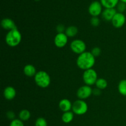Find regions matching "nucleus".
<instances>
[{"label":"nucleus","mask_w":126,"mask_h":126,"mask_svg":"<svg viewBox=\"0 0 126 126\" xmlns=\"http://www.w3.org/2000/svg\"><path fill=\"white\" fill-rule=\"evenodd\" d=\"M93 94V89L91 87V86L84 85L78 89L77 91V97L79 99L86 100L90 97Z\"/></svg>","instance_id":"obj_7"},{"label":"nucleus","mask_w":126,"mask_h":126,"mask_svg":"<svg viewBox=\"0 0 126 126\" xmlns=\"http://www.w3.org/2000/svg\"><path fill=\"white\" fill-rule=\"evenodd\" d=\"M118 89L119 93L123 96H126V79H123L119 82Z\"/></svg>","instance_id":"obj_21"},{"label":"nucleus","mask_w":126,"mask_h":126,"mask_svg":"<svg viewBox=\"0 0 126 126\" xmlns=\"http://www.w3.org/2000/svg\"><path fill=\"white\" fill-rule=\"evenodd\" d=\"M1 27L6 30L11 31L12 30L16 29L17 27L15 22L12 19L9 18H5L1 20Z\"/></svg>","instance_id":"obj_11"},{"label":"nucleus","mask_w":126,"mask_h":126,"mask_svg":"<svg viewBox=\"0 0 126 126\" xmlns=\"http://www.w3.org/2000/svg\"><path fill=\"white\" fill-rule=\"evenodd\" d=\"M6 43L9 46L16 47L19 45L22 41V34L17 28L9 31L5 38Z\"/></svg>","instance_id":"obj_2"},{"label":"nucleus","mask_w":126,"mask_h":126,"mask_svg":"<svg viewBox=\"0 0 126 126\" xmlns=\"http://www.w3.org/2000/svg\"><path fill=\"white\" fill-rule=\"evenodd\" d=\"M6 116L9 119H11V120H14L15 119V117H16V114L14 111H9L6 113Z\"/></svg>","instance_id":"obj_27"},{"label":"nucleus","mask_w":126,"mask_h":126,"mask_svg":"<svg viewBox=\"0 0 126 126\" xmlns=\"http://www.w3.org/2000/svg\"><path fill=\"white\" fill-rule=\"evenodd\" d=\"M91 23L94 27H98L100 24V19L97 17H92L91 19Z\"/></svg>","instance_id":"obj_25"},{"label":"nucleus","mask_w":126,"mask_h":126,"mask_svg":"<svg viewBox=\"0 0 126 126\" xmlns=\"http://www.w3.org/2000/svg\"><path fill=\"white\" fill-rule=\"evenodd\" d=\"M9 126H25L23 121L20 119H15L10 123Z\"/></svg>","instance_id":"obj_23"},{"label":"nucleus","mask_w":126,"mask_h":126,"mask_svg":"<svg viewBox=\"0 0 126 126\" xmlns=\"http://www.w3.org/2000/svg\"><path fill=\"white\" fill-rule=\"evenodd\" d=\"M116 9L114 8L105 9L102 13V16L105 20L111 21L114 16L117 13Z\"/></svg>","instance_id":"obj_14"},{"label":"nucleus","mask_w":126,"mask_h":126,"mask_svg":"<svg viewBox=\"0 0 126 126\" xmlns=\"http://www.w3.org/2000/svg\"><path fill=\"white\" fill-rule=\"evenodd\" d=\"M93 94L95 95H99L101 94V90L98 88H95L93 90Z\"/></svg>","instance_id":"obj_29"},{"label":"nucleus","mask_w":126,"mask_h":126,"mask_svg":"<svg viewBox=\"0 0 126 126\" xmlns=\"http://www.w3.org/2000/svg\"><path fill=\"white\" fill-rule=\"evenodd\" d=\"M95 59L91 52H84L79 55L76 60V64L79 68L82 70L91 69L95 65Z\"/></svg>","instance_id":"obj_1"},{"label":"nucleus","mask_w":126,"mask_h":126,"mask_svg":"<svg viewBox=\"0 0 126 126\" xmlns=\"http://www.w3.org/2000/svg\"><path fill=\"white\" fill-rule=\"evenodd\" d=\"M31 113L28 110H22L18 113V118L22 121H27L30 118Z\"/></svg>","instance_id":"obj_19"},{"label":"nucleus","mask_w":126,"mask_h":126,"mask_svg":"<svg viewBox=\"0 0 126 126\" xmlns=\"http://www.w3.org/2000/svg\"><path fill=\"white\" fill-rule=\"evenodd\" d=\"M119 0H100V2L105 9L114 8L118 6Z\"/></svg>","instance_id":"obj_16"},{"label":"nucleus","mask_w":126,"mask_h":126,"mask_svg":"<svg viewBox=\"0 0 126 126\" xmlns=\"http://www.w3.org/2000/svg\"><path fill=\"white\" fill-rule=\"evenodd\" d=\"M126 9V4L124 2H120L118 3V6H117V9H118V12H121V13H123L124 11Z\"/></svg>","instance_id":"obj_24"},{"label":"nucleus","mask_w":126,"mask_h":126,"mask_svg":"<svg viewBox=\"0 0 126 126\" xmlns=\"http://www.w3.org/2000/svg\"><path fill=\"white\" fill-rule=\"evenodd\" d=\"M68 37L64 33H57L54 38V44L59 48H62L66 45Z\"/></svg>","instance_id":"obj_10"},{"label":"nucleus","mask_w":126,"mask_h":126,"mask_svg":"<svg viewBox=\"0 0 126 126\" xmlns=\"http://www.w3.org/2000/svg\"><path fill=\"white\" fill-rule=\"evenodd\" d=\"M72 111L74 114L83 115L88 111V105L84 100L78 99L73 103Z\"/></svg>","instance_id":"obj_4"},{"label":"nucleus","mask_w":126,"mask_h":126,"mask_svg":"<svg viewBox=\"0 0 126 126\" xmlns=\"http://www.w3.org/2000/svg\"><path fill=\"white\" fill-rule=\"evenodd\" d=\"M23 73L28 77H33L35 76L37 72L35 67L33 65L28 64L23 68Z\"/></svg>","instance_id":"obj_15"},{"label":"nucleus","mask_w":126,"mask_h":126,"mask_svg":"<svg viewBox=\"0 0 126 126\" xmlns=\"http://www.w3.org/2000/svg\"><path fill=\"white\" fill-rule=\"evenodd\" d=\"M95 86L97 88L100 90L105 89L108 86V82L106 79L103 78H98L95 83Z\"/></svg>","instance_id":"obj_20"},{"label":"nucleus","mask_w":126,"mask_h":126,"mask_svg":"<svg viewBox=\"0 0 126 126\" xmlns=\"http://www.w3.org/2000/svg\"><path fill=\"white\" fill-rule=\"evenodd\" d=\"M35 126H47V121L44 119L43 117H40L38 118V119L36 120L35 124H34Z\"/></svg>","instance_id":"obj_22"},{"label":"nucleus","mask_w":126,"mask_h":126,"mask_svg":"<svg viewBox=\"0 0 126 126\" xmlns=\"http://www.w3.org/2000/svg\"><path fill=\"white\" fill-rule=\"evenodd\" d=\"M65 27L62 24H59L56 27V30L58 32V33H64V31L65 32Z\"/></svg>","instance_id":"obj_28"},{"label":"nucleus","mask_w":126,"mask_h":126,"mask_svg":"<svg viewBox=\"0 0 126 126\" xmlns=\"http://www.w3.org/2000/svg\"><path fill=\"white\" fill-rule=\"evenodd\" d=\"M34 77L36 84L41 88H46L50 85V77L46 71H38Z\"/></svg>","instance_id":"obj_3"},{"label":"nucleus","mask_w":126,"mask_h":126,"mask_svg":"<svg viewBox=\"0 0 126 126\" xmlns=\"http://www.w3.org/2000/svg\"><path fill=\"white\" fill-rule=\"evenodd\" d=\"M73 104L71 101L69 100L67 98H63L59 102V107L60 110L62 111L63 113L67 111H70L72 110Z\"/></svg>","instance_id":"obj_12"},{"label":"nucleus","mask_w":126,"mask_h":126,"mask_svg":"<svg viewBox=\"0 0 126 126\" xmlns=\"http://www.w3.org/2000/svg\"><path fill=\"white\" fill-rule=\"evenodd\" d=\"M70 48L74 53L76 54H82L86 52V43L81 39H75L70 44Z\"/></svg>","instance_id":"obj_6"},{"label":"nucleus","mask_w":126,"mask_h":126,"mask_svg":"<svg viewBox=\"0 0 126 126\" xmlns=\"http://www.w3.org/2000/svg\"><path fill=\"white\" fill-rule=\"evenodd\" d=\"M82 79L86 85L91 86L95 84L96 81L98 79V75L95 70L94 69H89L85 70L82 75Z\"/></svg>","instance_id":"obj_5"},{"label":"nucleus","mask_w":126,"mask_h":126,"mask_svg":"<svg viewBox=\"0 0 126 126\" xmlns=\"http://www.w3.org/2000/svg\"><path fill=\"white\" fill-rule=\"evenodd\" d=\"M126 21L125 15L123 13L117 12L112 19L111 22L113 27L116 28H121L124 25Z\"/></svg>","instance_id":"obj_9"},{"label":"nucleus","mask_w":126,"mask_h":126,"mask_svg":"<svg viewBox=\"0 0 126 126\" xmlns=\"http://www.w3.org/2000/svg\"><path fill=\"white\" fill-rule=\"evenodd\" d=\"M74 118V113L73 111H67L63 113L62 116V120L65 124H68L71 123Z\"/></svg>","instance_id":"obj_17"},{"label":"nucleus","mask_w":126,"mask_h":126,"mask_svg":"<svg viewBox=\"0 0 126 126\" xmlns=\"http://www.w3.org/2000/svg\"><path fill=\"white\" fill-rule=\"evenodd\" d=\"M78 33V28L75 26H70L67 27L65 30V34L68 37H72L75 36Z\"/></svg>","instance_id":"obj_18"},{"label":"nucleus","mask_w":126,"mask_h":126,"mask_svg":"<svg viewBox=\"0 0 126 126\" xmlns=\"http://www.w3.org/2000/svg\"><path fill=\"white\" fill-rule=\"evenodd\" d=\"M102 5L98 1H93L88 8V12L92 17H98L102 13Z\"/></svg>","instance_id":"obj_8"},{"label":"nucleus","mask_w":126,"mask_h":126,"mask_svg":"<svg viewBox=\"0 0 126 126\" xmlns=\"http://www.w3.org/2000/svg\"><path fill=\"white\" fill-rule=\"evenodd\" d=\"M34 1H39V0H34Z\"/></svg>","instance_id":"obj_31"},{"label":"nucleus","mask_w":126,"mask_h":126,"mask_svg":"<svg viewBox=\"0 0 126 126\" xmlns=\"http://www.w3.org/2000/svg\"><path fill=\"white\" fill-rule=\"evenodd\" d=\"M3 95L7 100H12L16 96V89L12 86H7L4 90Z\"/></svg>","instance_id":"obj_13"},{"label":"nucleus","mask_w":126,"mask_h":126,"mask_svg":"<svg viewBox=\"0 0 126 126\" xmlns=\"http://www.w3.org/2000/svg\"><path fill=\"white\" fill-rule=\"evenodd\" d=\"M119 1H120L121 2H124V3L126 4V0H119Z\"/></svg>","instance_id":"obj_30"},{"label":"nucleus","mask_w":126,"mask_h":126,"mask_svg":"<svg viewBox=\"0 0 126 126\" xmlns=\"http://www.w3.org/2000/svg\"><path fill=\"white\" fill-rule=\"evenodd\" d=\"M101 49L100 48L98 47H94L93 49L91 50V53L92 54V55L95 57L99 56L101 54Z\"/></svg>","instance_id":"obj_26"}]
</instances>
